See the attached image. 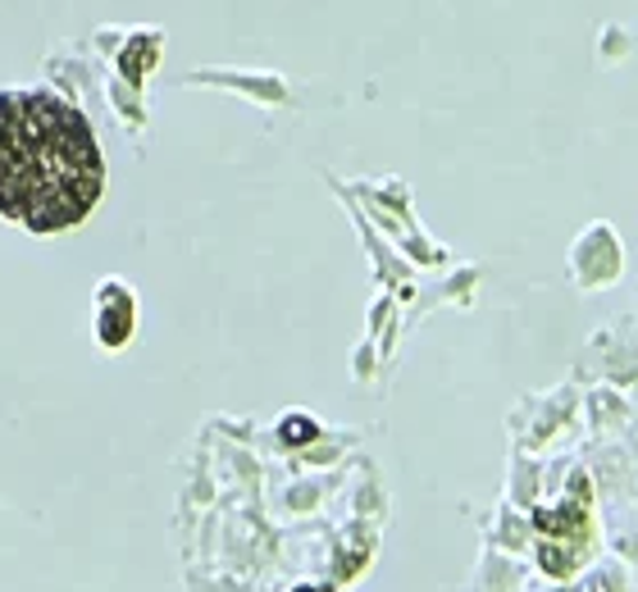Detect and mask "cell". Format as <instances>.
<instances>
[{
	"label": "cell",
	"instance_id": "obj_1",
	"mask_svg": "<svg viewBox=\"0 0 638 592\" xmlns=\"http://www.w3.org/2000/svg\"><path fill=\"white\" fill-rule=\"evenodd\" d=\"M101 188L105 160L79 109L51 92H0V214L55 233L79 224Z\"/></svg>",
	"mask_w": 638,
	"mask_h": 592
}]
</instances>
